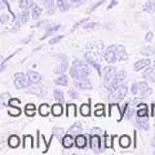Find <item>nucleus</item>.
Masks as SVG:
<instances>
[{"label":"nucleus","instance_id":"obj_45","mask_svg":"<svg viewBox=\"0 0 155 155\" xmlns=\"http://www.w3.org/2000/svg\"><path fill=\"white\" fill-rule=\"evenodd\" d=\"M69 96L71 97V98H74V100H75V98H78V92H76L75 89H72V88H71V89H69Z\"/></svg>","mask_w":155,"mask_h":155},{"label":"nucleus","instance_id":"obj_34","mask_svg":"<svg viewBox=\"0 0 155 155\" xmlns=\"http://www.w3.org/2000/svg\"><path fill=\"white\" fill-rule=\"evenodd\" d=\"M23 147L25 149L32 147V137L31 136H25V137H23Z\"/></svg>","mask_w":155,"mask_h":155},{"label":"nucleus","instance_id":"obj_18","mask_svg":"<svg viewBox=\"0 0 155 155\" xmlns=\"http://www.w3.org/2000/svg\"><path fill=\"white\" fill-rule=\"evenodd\" d=\"M81 130H83V127H81V123L76 122V123H74V124H72L71 127L69 128V133L78 136V134H80V133H81Z\"/></svg>","mask_w":155,"mask_h":155},{"label":"nucleus","instance_id":"obj_30","mask_svg":"<svg viewBox=\"0 0 155 155\" xmlns=\"http://www.w3.org/2000/svg\"><path fill=\"white\" fill-rule=\"evenodd\" d=\"M25 113L27 116H34V114L36 113V106L32 104H27L25 107Z\"/></svg>","mask_w":155,"mask_h":155},{"label":"nucleus","instance_id":"obj_11","mask_svg":"<svg viewBox=\"0 0 155 155\" xmlns=\"http://www.w3.org/2000/svg\"><path fill=\"white\" fill-rule=\"evenodd\" d=\"M142 78L146 81H150V83H154L155 81V66L153 67H146V70L143 71V74H142Z\"/></svg>","mask_w":155,"mask_h":155},{"label":"nucleus","instance_id":"obj_36","mask_svg":"<svg viewBox=\"0 0 155 155\" xmlns=\"http://www.w3.org/2000/svg\"><path fill=\"white\" fill-rule=\"evenodd\" d=\"M105 106L102 104L100 105H96V110H94V115L96 116H104L105 115Z\"/></svg>","mask_w":155,"mask_h":155},{"label":"nucleus","instance_id":"obj_39","mask_svg":"<svg viewBox=\"0 0 155 155\" xmlns=\"http://www.w3.org/2000/svg\"><path fill=\"white\" fill-rule=\"evenodd\" d=\"M67 116H75L76 115V107L75 105H67Z\"/></svg>","mask_w":155,"mask_h":155},{"label":"nucleus","instance_id":"obj_22","mask_svg":"<svg viewBox=\"0 0 155 155\" xmlns=\"http://www.w3.org/2000/svg\"><path fill=\"white\" fill-rule=\"evenodd\" d=\"M54 83H56L57 85L66 87L67 84H69V78H67V75L62 74V75H60L58 78H56V79H54Z\"/></svg>","mask_w":155,"mask_h":155},{"label":"nucleus","instance_id":"obj_10","mask_svg":"<svg viewBox=\"0 0 155 155\" xmlns=\"http://www.w3.org/2000/svg\"><path fill=\"white\" fill-rule=\"evenodd\" d=\"M100 134V133H98ZM98 134H92L91 136V141H89V145H91V149L97 154L101 151V138Z\"/></svg>","mask_w":155,"mask_h":155},{"label":"nucleus","instance_id":"obj_52","mask_svg":"<svg viewBox=\"0 0 155 155\" xmlns=\"http://www.w3.org/2000/svg\"><path fill=\"white\" fill-rule=\"evenodd\" d=\"M101 130H100V128H92V133L93 134H96V133H100Z\"/></svg>","mask_w":155,"mask_h":155},{"label":"nucleus","instance_id":"obj_43","mask_svg":"<svg viewBox=\"0 0 155 155\" xmlns=\"http://www.w3.org/2000/svg\"><path fill=\"white\" fill-rule=\"evenodd\" d=\"M19 105V100L18 98H16V100H14V98H11V100H9V107H13V106H18Z\"/></svg>","mask_w":155,"mask_h":155},{"label":"nucleus","instance_id":"obj_5","mask_svg":"<svg viewBox=\"0 0 155 155\" xmlns=\"http://www.w3.org/2000/svg\"><path fill=\"white\" fill-rule=\"evenodd\" d=\"M116 70L114 66H107V67H104L102 69V72H101V75H102V78H104V84L106 85V84H109L111 80H113V78L115 76V74H116Z\"/></svg>","mask_w":155,"mask_h":155},{"label":"nucleus","instance_id":"obj_37","mask_svg":"<svg viewBox=\"0 0 155 155\" xmlns=\"http://www.w3.org/2000/svg\"><path fill=\"white\" fill-rule=\"evenodd\" d=\"M84 27V30H97V28H100V23H97V22H87L85 23V26Z\"/></svg>","mask_w":155,"mask_h":155},{"label":"nucleus","instance_id":"obj_1","mask_svg":"<svg viewBox=\"0 0 155 155\" xmlns=\"http://www.w3.org/2000/svg\"><path fill=\"white\" fill-rule=\"evenodd\" d=\"M89 72H91V65L80 60H75L70 67V76L74 78V79L85 78L89 75Z\"/></svg>","mask_w":155,"mask_h":155},{"label":"nucleus","instance_id":"obj_29","mask_svg":"<svg viewBox=\"0 0 155 155\" xmlns=\"http://www.w3.org/2000/svg\"><path fill=\"white\" fill-rule=\"evenodd\" d=\"M44 5L45 8L48 9V14H52L53 11H54V7H56V4H54V0H44Z\"/></svg>","mask_w":155,"mask_h":155},{"label":"nucleus","instance_id":"obj_32","mask_svg":"<svg viewBox=\"0 0 155 155\" xmlns=\"http://www.w3.org/2000/svg\"><path fill=\"white\" fill-rule=\"evenodd\" d=\"M53 96H54V100L57 101V102H64L65 101V97H64V93L60 91V89H54L53 91Z\"/></svg>","mask_w":155,"mask_h":155},{"label":"nucleus","instance_id":"obj_33","mask_svg":"<svg viewBox=\"0 0 155 155\" xmlns=\"http://www.w3.org/2000/svg\"><path fill=\"white\" fill-rule=\"evenodd\" d=\"M155 53V48L154 47H145L141 51V54L145 56V57H150V56H153Z\"/></svg>","mask_w":155,"mask_h":155},{"label":"nucleus","instance_id":"obj_35","mask_svg":"<svg viewBox=\"0 0 155 155\" xmlns=\"http://www.w3.org/2000/svg\"><path fill=\"white\" fill-rule=\"evenodd\" d=\"M60 28H61V25H53L52 27H49V28H48V30H47V32H45V35H44V36H43V38H41V40H43V39H45L47 36H49V35H51V34H53V32H56L57 30H60Z\"/></svg>","mask_w":155,"mask_h":155},{"label":"nucleus","instance_id":"obj_3","mask_svg":"<svg viewBox=\"0 0 155 155\" xmlns=\"http://www.w3.org/2000/svg\"><path fill=\"white\" fill-rule=\"evenodd\" d=\"M13 83L14 87L17 89H23V88H28L32 83L28 79L27 74H23V72H16L13 76Z\"/></svg>","mask_w":155,"mask_h":155},{"label":"nucleus","instance_id":"obj_42","mask_svg":"<svg viewBox=\"0 0 155 155\" xmlns=\"http://www.w3.org/2000/svg\"><path fill=\"white\" fill-rule=\"evenodd\" d=\"M87 22H88V18H83V19H80L79 22H76L75 25H74V27H72V31H75L78 27H80L81 25H83V23H87Z\"/></svg>","mask_w":155,"mask_h":155},{"label":"nucleus","instance_id":"obj_31","mask_svg":"<svg viewBox=\"0 0 155 155\" xmlns=\"http://www.w3.org/2000/svg\"><path fill=\"white\" fill-rule=\"evenodd\" d=\"M143 11L146 12H154L155 11V0H147L143 5Z\"/></svg>","mask_w":155,"mask_h":155},{"label":"nucleus","instance_id":"obj_15","mask_svg":"<svg viewBox=\"0 0 155 155\" xmlns=\"http://www.w3.org/2000/svg\"><path fill=\"white\" fill-rule=\"evenodd\" d=\"M27 76H28V79H30V81L32 84H39L41 81V75L39 74V72L36 71H34V70H28L27 71Z\"/></svg>","mask_w":155,"mask_h":155},{"label":"nucleus","instance_id":"obj_16","mask_svg":"<svg viewBox=\"0 0 155 155\" xmlns=\"http://www.w3.org/2000/svg\"><path fill=\"white\" fill-rule=\"evenodd\" d=\"M136 127L143 130L149 129V122H147V116H138V119H136Z\"/></svg>","mask_w":155,"mask_h":155},{"label":"nucleus","instance_id":"obj_21","mask_svg":"<svg viewBox=\"0 0 155 155\" xmlns=\"http://www.w3.org/2000/svg\"><path fill=\"white\" fill-rule=\"evenodd\" d=\"M56 7H57L58 11H61V12H66V11H69V9H70V4L67 3L66 0H57Z\"/></svg>","mask_w":155,"mask_h":155},{"label":"nucleus","instance_id":"obj_38","mask_svg":"<svg viewBox=\"0 0 155 155\" xmlns=\"http://www.w3.org/2000/svg\"><path fill=\"white\" fill-rule=\"evenodd\" d=\"M80 114L83 116H89L91 110H89V105L88 104H83L80 106Z\"/></svg>","mask_w":155,"mask_h":155},{"label":"nucleus","instance_id":"obj_50","mask_svg":"<svg viewBox=\"0 0 155 155\" xmlns=\"http://www.w3.org/2000/svg\"><path fill=\"white\" fill-rule=\"evenodd\" d=\"M9 97H11V94H9L8 92H7V93H3V94H2V98H3V100H11Z\"/></svg>","mask_w":155,"mask_h":155},{"label":"nucleus","instance_id":"obj_13","mask_svg":"<svg viewBox=\"0 0 155 155\" xmlns=\"http://www.w3.org/2000/svg\"><path fill=\"white\" fill-rule=\"evenodd\" d=\"M150 60L149 58H142V60H140V61H137L134 64V66H133V70L136 71V72H138V71H141V70H143V69H146V67H149L150 66Z\"/></svg>","mask_w":155,"mask_h":155},{"label":"nucleus","instance_id":"obj_28","mask_svg":"<svg viewBox=\"0 0 155 155\" xmlns=\"http://www.w3.org/2000/svg\"><path fill=\"white\" fill-rule=\"evenodd\" d=\"M62 113H64V109H62L61 102L54 104V105L52 106V114L54 115V116H60V115H62Z\"/></svg>","mask_w":155,"mask_h":155},{"label":"nucleus","instance_id":"obj_47","mask_svg":"<svg viewBox=\"0 0 155 155\" xmlns=\"http://www.w3.org/2000/svg\"><path fill=\"white\" fill-rule=\"evenodd\" d=\"M104 3H105V0H101V2H98V3H97V4H94V5H93V7H92V8L89 9V12H92V11H94V9H96V8H98V7L101 5V4H104Z\"/></svg>","mask_w":155,"mask_h":155},{"label":"nucleus","instance_id":"obj_7","mask_svg":"<svg viewBox=\"0 0 155 155\" xmlns=\"http://www.w3.org/2000/svg\"><path fill=\"white\" fill-rule=\"evenodd\" d=\"M115 51V54H116V58H118V61H125L128 60V53L125 52V48L123 45H119V44H111Z\"/></svg>","mask_w":155,"mask_h":155},{"label":"nucleus","instance_id":"obj_8","mask_svg":"<svg viewBox=\"0 0 155 155\" xmlns=\"http://www.w3.org/2000/svg\"><path fill=\"white\" fill-rule=\"evenodd\" d=\"M74 85L80 89H92V83L88 79V76L81 78V79H74Z\"/></svg>","mask_w":155,"mask_h":155},{"label":"nucleus","instance_id":"obj_23","mask_svg":"<svg viewBox=\"0 0 155 155\" xmlns=\"http://www.w3.org/2000/svg\"><path fill=\"white\" fill-rule=\"evenodd\" d=\"M67 67H69V62H67V60H64L54 69V72H56V74H64V72L67 70Z\"/></svg>","mask_w":155,"mask_h":155},{"label":"nucleus","instance_id":"obj_57","mask_svg":"<svg viewBox=\"0 0 155 155\" xmlns=\"http://www.w3.org/2000/svg\"><path fill=\"white\" fill-rule=\"evenodd\" d=\"M154 13H155V11H154Z\"/></svg>","mask_w":155,"mask_h":155},{"label":"nucleus","instance_id":"obj_14","mask_svg":"<svg viewBox=\"0 0 155 155\" xmlns=\"http://www.w3.org/2000/svg\"><path fill=\"white\" fill-rule=\"evenodd\" d=\"M87 145H88V138H87L84 134L80 133L75 137V146L78 149H85Z\"/></svg>","mask_w":155,"mask_h":155},{"label":"nucleus","instance_id":"obj_49","mask_svg":"<svg viewBox=\"0 0 155 155\" xmlns=\"http://www.w3.org/2000/svg\"><path fill=\"white\" fill-rule=\"evenodd\" d=\"M116 3H118V0H113V2L110 3V5L107 7V11H109V9H111V8H114L116 5Z\"/></svg>","mask_w":155,"mask_h":155},{"label":"nucleus","instance_id":"obj_25","mask_svg":"<svg viewBox=\"0 0 155 155\" xmlns=\"http://www.w3.org/2000/svg\"><path fill=\"white\" fill-rule=\"evenodd\" d=\"M49 113H52V107H49L47 104H41L39 106V114L41 116H48Z\"/></svg>","mask_w":155,"mask_h":155},{"label":"nucleus","instance_id":"obj_6","mask_svg":"<svg viewBox=\"0 0 155 155\" xmlns=\"http://www.w3.org/2000/svg\"><path fill=\"white\" fill-rule=\"evenodd\" d=\"M104 60L107 62L109 65L118 62V58H116V54H115V51H114L113 45H109V47L105 49V52H104Z\"/></svg>","mask_w":155,"mask_h":155},{"label":"nucleus","instance_id":"obj_2","mask_svg":"<svg viewBox=\"0 0 155 155\" xmlns=\"http://www.w3.org/2000/svg\"><path fill=\"white\" fill-rule=\"evenodd\" d=\"M128 93V87L125 84H120L118 88H115L113 92H110L109 93V101L111 104H116L119 102V101H122L125 96Z\"/></svg>","mask_w":155,"mask_h":155},{"label":"nucleus","instance_id":"obj_26","mask_svg":"<svg viewBox=\"0 0 155 155\" xmlns=\"http://www.w3.org/2000/svg\"><path fill=\"white\" fill-rule=\"evenodd\" d=\"M8 145H9V147H12V149L18 147L19 146V138L16 134H12L11 137L8 138Z\"/></svg>","mask_w":155,"mask_h":155},{"label":"nucleus","instance_id":"obj_17","mask_svg":"<svg viewBox=\"0 0 155 155\" xmlns=\"http://www.w3.org/2000/svg\"><path fill=\"white\" fill-rule=\"evenodd\" d=\"M136 115L138 116H149V107L146 104H137L136 107Z\"/></svg>","mask_w":155,"mask_h":155},{"label":"nucleus","instance_id":"obj_24","mask_svg":"<svg viewBox=\"0 0 155 155\" xmlns=\"http://www.w3.org/2000/svg\"><path fill=\"white\" fill-rule=\"evenodd\" d=\"M30 16H31L30 9H22V13H21V16H19V22L21 23H27L28 19H30Z\"/></svg>","mask_w":155,"mask_h":155},{"label":"nucleus","instance_id":"obj_48","mask_svg":"<svg viewBox=\"0 0 155 155\" xmlns=\"http://www.w3.org/2000/svg\"><path fill=\"white\" fill-rule=\"evenodd\" d=\"M145 40H146V41H151L153 40V32H147L146 36H145Z\"/></svg>","mask_w":155,"mask_h":155},{"label":"nucleus","instance_id":"obj_40","mask_svg":"<svg viewBox=\"0 0 155 155\" xmlns=\"http://www.w3.org/2000/svg\"><path fill=\"white\" fill-rule=\"evenodd\" d=\"M53 134L57 136L58 138H62L66 133H65V129H62V128H54V129H53Z\"/></svg>","mask_w":155,"mask_h":155},{"label":"nucleus","instance_id":"obj_12","mask_svg":"<svg viewBox=\"0 0 155 155\" xmlns=\"http://www.w3.org/2000/svg\"><path fill=\"white\" fill-rule=\"evenodd\" d=\"M61 141H62V146L65 149H71L75 145V138L72 137L71 133H66L64 137H62Z\"/></svg>","mask_w":155,"mask_h":155},{"label":"nucleus","instance_id":"obj_4","mask_svg":"<svg viewBox=\"0 0 155 155\" xmlns=\"http://www.w3.org/2000/svg\"><path fill=\"white\" fill-rule=\"evenodd\" d=\"M125 78H127V74H125V71H124V70L116 71V74H115V76L113 78V80H111L109 84H106V85H105V87H106L105 89L109 93H110V92H113L115 88H118V87L123 83Z\"/></svg>","mask_w":155,"mask_h":155},{"label":"nucleus","instance_id":"obj_20","mask_svg":"<svg viewBox=\"0 0 155 155\" xmlns=\"http://www.w3.org/2000/svg\"><path fill=\"white\" fill-rule=\"evenodd\" d=\"M119 145H120V147H123V149H128L130 146V137L127 134L122 136V137L119 138Z\"/></svg>","mask_w":155,"mask_h":155},{"label":"nucleus","instance_id":"obj_41","mask_svg":"<svg viewBox=\"0 0 155 155\" xmlns=\"http://www.w3.org/2000/svg\"><path fill=\"white\" fill-rule=\"evenodd\" d=\"M64 36H65V35H57V36H54V38H52L51 40H49V44H51V45L56 44V43H58L60 40H62V39H64Z\"/></svg>","mask_w":155,"mask_h":155},{"label":"nucleus","instance_id":"obj_44","mask_svg":"<svg viewBox=\"0 0 155 155\" xmlns=\"http://www.w3.org/2000/svg\"><path fill=\"white\" fill-rule=\"evenodd\" d=\"M19 114H21V110L18 107H16V110H9V115H12V116H18Z\"/></svg>","mask_w":155,"mask_h":155},{"label":"nucleus","instance_id":"obj_56","mask_svg":"<svg viewBox=\"0 0 155 155\" xmlns=\"http://www.w3.org/2000/svg\"><path fill=\"white\" fill-rule=\"evenodd\" d=\"M41 2H44V0H41Z\"/></svg>","mask_w":155,"mask_h":155},{"label":"nucleus","instance_id":"obj_27","mask_svg":"<svg viewBox=\"0 0 155 155\" xmlns=\"http://www.w3.org/2000/svg\"><path fill=\"white\" fill-rule=\"evenodd\" d=\"M40 14H41V7L35 4V5L31 8V17L34 19H39L40 18Z\"/></svg>","mask_w":155,"mask_h":155},{"label":"nucleus","instance_id":"obj_9","mask_svg":"<svg viewBox=\"0 0 155 155\" xmlns=\"http://www.w3.org/2000/svg\"><path fill=\"white\" fill-rule=\"evenodd\" d=\"M151 93V88L147 84V81H137V94L147 96Z\"/></svg>","mask_w":155,"mask_h":155},{"label":"nucleus","instance_id":"obj_19","mask_svg":"<svg viewBox=\"0 0 155 155\" xmlns=\"http://www.w3.org/2000/svg\"><path fill=\"white\" fill-rule=\"evenodd\" d=\"M18 3L21 9H31L36 4L35 0H18Z\"/></svg>","mask_w":155,"mask_h":155},{"label":"nucleus","instance_id":"obj_54","mask_svg":"<svg viewBox=\"0 0 155 155\" xmlns=\"http://www.w3.org/2000/svg\"><path fill=\"white\" fill-rule=\"evenodd\" d=\"M71 2H72V3H80L81 0H71Z\"/></svg>","mask_w":155,"mask_h":155},{"label":"nucleus","instance_id":"obj_53","mask_svg":"<svg viewBox=\"0 0 155 155\" xmlns=\"http://www.w3.org/2000/svg\"><path fill=\"white\" fill-rule=\"evenodd\" d=\"M151 145H153V147H155V136H154V138H153V141H151Z\"/></svg>","mask_w":155,"mask_h":155},{"label":"nucleus","instance_id":"obj_51","mask_svg":"<svg viewBox=\"0 0 155 155\" xmlns=\"http://www.w3.org/2000/svg\"><path fill=\"white\" fill-rule=\"evenodd\" d=\"M151 115H153V118L155 119V104L151 105Z\"/></svg>","mask_w":155,"mask_h":155},{"label":"nucleus","instance_id":"obj_46","mask_svg":"<svg viewBox=\"0 0 155 155\" xmlns=\"http://www.w3.org/2000/svg\"><path fill=\"white\" fill-rule=\"evenodd\" d=\"M130 92H132V94H137V81L132 83V87H130Z\"/></svg>","mask_w":155,"mask_h":155},{"label":"nucleus","instance_id":"obj_55","mask_svg":"<svg viewBox=\"0 0 155 155\" xmlns=\"http://www.w3.org/2000/svg\"><path fill=\"white\" fill-rule=\"evenodd\" d=\"M154 66H155V60H154Z\"/></svg>","mask_w":155,"mask_h":155}]
</instances>
